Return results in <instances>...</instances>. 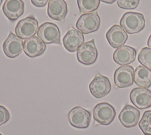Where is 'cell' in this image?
<instances>
[{
	"label": "cell",
	"instance_id": "7c38bea8",
	"mask_svg": "<svg viewBox=\"0 0 151 135\" xmlns=\"http://www.w3.org/2000/svg\"><path fill=\"white\" fill-rule=\"evenodd\" d=\"M140 111L130 105H126L119 114V120L123 126L131 128L136 126L139 121Z\"/></svg>",
	"mask_w": 151,
	"mask_h": 135
},
{
	"label": "cell",
	"instance_id": "4316f807",
	"mask_svg": "<svg viewBox=\"0 0 151 135\" xmlns=\"http://www.w3.org/2000/svg\"><path fill=\"white\" fill-rule=\"evenodd\" d=\"M147 46L149 47V48L151 49V34L149 36L147 40Z\"/></svg>",
	"mask_w": 151,
	"mask_h": 135
},
{
	"label": "cell",
	"instance_id": "277c9868",
	"mask_svg": "<svg viewBox=\"0 0 151 135\" xmlns=\"http://www.w3.org/2000/svg\"><path fill=\"white\" fill-rule=\"evenodd\" d=\"M91 113L81 107L76 106L73 108L68 114L69 123L77 128H86L91 122Z\"/></svg>",
	"mask_w": 151,
	"mask_h": 135
},
{
	"label": "cell",
	"instance_id": "ba28073f",
	"mask_svg": "<svg viewBox=\"0 0 151 135\" xmlns=\"http://www.w3.org/2000/svg\"><path fill=\"white\" fill-rule=\"evenodd\" d=\"M38 29V22L33 17H27L20 20L17 24L15 32L21 39L29 38L37 33Z\"/></svg>",
	"mask_w": 151,
	"mask_h": 135
},
{
	"label": "cell",
	"instance_id": "ffe728a7",
	"mask_svg": "<svg viewBox=\"0 0 151 135\" xmlns=\"http://www.w3.org/2000/svg\"><path fill=\"white\" fill-rule=\"evenodd\" d=\"M77 2L81 14L94 12L100 5V0H77Z\"/></svg>",
	"mask_w": 151,
	"mask_h": 135
},
{
	"label": "cell",
	"instance_id": "cb8c5ba5",
	"mask_svg": "<svg viewBox=\"0 0 151 135\" xmlns=\"http://www.w3.org/2000/svg\"><path fill=\"white\" fill-rule=\"evenodd\" d=\"M10 119V113L8 109L3 105H0V126L6 123Z\"/></svg>",
	"mask_w": 151,
	"mask_h": 135
},
{
	"label": "cell",
	"instance_id": "484cf974",
	"mask_svg": "<svg viewBox=\"0 0 151 135\" xmlns=\"http://www.w3.org/2000/svg\"><path fill=\"white\" fill-rule=\"evenodd\" d=\"M100 1L101 2H103L104 3H106V4H113V2H114L116 0H100Z\"/></svg>",
	"mask_w": 151,
	"mask_h": 135
},
{
	"label": "cell",
	"instance_id": "83f0119b",
	"mask_svg": "<svg viewBox=\"0 0 151 135\" xmlns=\"http://www.w3.org/2000/svg\"><path fill=\"white\" fill-rule=\"evenodd\" d=\"M2 1H3V0H0V6L1 5V4H2Z\"/></svg>",
	"mask_w": 151,
	"mask_h": 135
},
{
	"label": "cell",
	"instance_id": "8fae6325",
	"mask_svg": "<svg viewBox=\"0 0 151 135\" xmlns=\"http://www.w3.org/2000/svg\"><path fill=\"white\" fill-rule=\"evenodd\" d=\"M132 104L140 110L151 107V91L145 88H134L130 93Z\"/></svg>",
	"mask_w": 151,
	"mask_h": 135
},
{
	"label": "cell",
	"instance_id": "7a4b0ae2",
	"mask_svg": "<svg viewBox=\"0 0 151 135\" xmlns=\"http://www.w3.org/2000/svg\"><path fill=\"white\" fill-rule=\"evenodd\" d=\"M100 25V18L97 12L82 14L76 22L77 28L83 34H89L98 30Z\"/></svg>",
	"mask_w": 151,
	"mask_h": 135
},
{
	"label": "cell",
	"instance_id": "8992f818",
	"mask_svg": "<svg viewBox=\"0 0 151 135\" xmlns=\"http://www.w3.org/2000/svg\"><path fill=\"white\" fill-rule=\"evenodd\" d=\"M98 57V51L95 45L94 39L84 43L77 51L78 61L84 65L94 64Z\"/></svg>",
	"mask_w": 151,
	"mask_h": 135
},
{
	"label": "cell",
	"instance_id": "d6986e66",
	"mask_svg": "<svg viewBox=\"0 0 151 135\" xmlns=\"http://www.w3.org/2000/svg\"><path fill=\"white\" fill-rule=\"evenodd\" d=\"M134 82L139 87L148 88L151 86V69L142 65L134 70Z\"/></svg>",
	"mask_w": 151,
	"mask_h": 135
},
{
	"label": "cell",
	"instance_id": "3957f363",
	"mask_svg": "<svg viewBox=\"0 0 151 135\" xmlns=\"http://www.w3.org/2000/svg\"><path fill=\"white\" fill-rule=\"evenodd\" d=\"M94 120L103 126L109 125L116 117L114 108L107 102H100L93 108Z\"/></svg>",
	"mask_w": 151,
	"mask_h": 135
},
{
	"label": "cell",
	"instance_id": "44dd1931",
	"mask_svg": "<svg viewBox=\"0 0 151 135\" xmlns=\"http://www.w3.org/2000/svg\"><path fill=\"white\" fill-rule=\"evenodd\" d=\"M139 127L144 135H151V110L145 111L139 122Z\"/></svg>",
	"mask_w": 151,
	"mask_h": 135
},
{
	"label": "cell",
	"instance_id": "603a6c76",
	"mask_svg": "<svg viewBox=\"0 0 151 135\" xmlns=\"http://www.w3.org/2000/svg\"><path fill=\"white\" fill-rule=\"evenodd\" d=\"M140 0H117L118 7L124 9H134L137 7Z\"/></svg>",
	"mask_w": 151,
	"mask_h": 135
},
{
	"label": "cell",
	"instance_id": "d4e9b609",
	"mask_svg": "<svg viewBox=\"0 0 151 135\" xmlns=\"http://www.w3.org/2000/svg\"><path fill=\"white\" fill-rule=\"evenodd\" d=\"M49 0H31L32 4L37 7H44Z\"/></svg>",
	"mask_w": 151,
	"mask_h": 135
},
{
	"label": "cell",
	"instance_id": "ac0fdd59",
	"mask_svg": "<svg viewBox=\"0 0 151 135\" xmlns=\"http://www.w3.org/2000/svg\"><path fill=\"white\" fill-rule=\"evenodd\" d=\"M68 12L67 3L64 0H50L47 7L48 17L57 21L63 20Z\"/></svg>",
	"mask_w": 151,
	"mask_h": 135
},
{
	"label": "cell",
	"instance_id": "5b68a950",
	"mask_svg": "<svg viewBox=\"0 0 151 135\" xmlns=\"http://www.w3.org/2000/svg\"><path fill=\"white\" fill-rule=\"evenodd\" d=\"M111 85L109 79L97 72L94 79L89 84L91 94L96 98L106 96L111 91Z\"/></svg>",
	"mask_w": 151,
	"mask_h": 135
},
{
	"label": "cell",
	"instance_id": "f1b7e54d",
	"mask_svg": "<svg viewBox=\"0 0 151 135\" xmlns=\"http://www.w3.org/2000/svg\"><path fill=\"white\" fill-rule=\"evenodd\" d=\"M0 135H2V134H1V133H0Z\"/></svg>",
	"mask_w": 151,
	"mask_h": 135
},
{
	"label": "cell",
	"instance_id": "52a82bcc",
	"mask_svg": "<svg viewBox=\"0 0 151 135\" xmlns=\"http://www.w3.org/2000/svg\"><path fill=\"white\" fill-rule=\"evenodd\" d=\"M37 34L45 44H61L60 31L58 26L54 23L50 22L43 23L38 28Z\"/></svg>",
	"mask_w": 151,
	"mask_h": 135
},
{
	"label": "cell",
	"instance_id": "9a60e30c",
	"mask_svg": "<svg viewBox=\"0 0 151 135\" xmlns=\"http://www.w3.org/2000/svg\"><path fill=\"white\" fill-rule=\"evenodd\" d=\"M136 57V50L129 46H122L117 48L113 54V59L117 64L124 66L133 62Z\"/></svg>",
	"mask_w": 151,
	"mask_h": 135
},
{
	"label": "cell",
	"instance_id": "4fadbf2b",
	"mask_svg": "<svg viewBox=\"0 0 151 135\" xmlns=\"http://www.w3.org/2000/svg\"><path fill=\"white\" fill-rule=\"evenodd\" d=\"M106 37L110 46L114 49L123 46L128 38L127 33L122 27L117 24L110 28L106 33Z\"/></svg>",
	"mask_w": 151,
	"mask_h": 135
},
{
	"label": "cell",
	"instance_id": "7402d4cb",
	"mask_svg": "<svg viewBox=\"0 0 151 135\" xmlns=\"http://www.w3.org/2000/svg\"><path fill=\"white\" fill-rule=\"evenodd\" d=\"M137 60L143 66L151 69V49L143 47L140 51Z\"/></svg>",
	"mask_w": 151,
	"mask_h": 135
},
{
	"label": "cell",
	"instance_id": "9c48e42d",
	"mask_svg": "<svg viewBox=\"0 0 151 135\" xmlns=\"http://www.w3.org/2000/svg\"><path fill=\"white\" fill-rule=\"evenodd\" d=\"M134 75V70L132 66H121L117 68L114 72V83L120 88L129 87L133 84Z\"/></svg>",
	"mask_w": 151,
	"mask_h": 135
},
{
	"label": "cell",
	"instance_id": "2e32d148",
	"mask_svg": "<svg viewBox=\"0 0 151 135\" xmlns=\"http://www.w3.org/2000/svg\"><path fill=\"white\" fill-rule=\"evenodd\" d=\"M24 52L29 57H35L44 53L46 45L38 37L33 36L24 41Z\"/></svg>",
	"mask_w": 151,
	"mask_h": 135
},
{
	"label": "cell",
	"instance_id": "6da1fadb",
	"mask_svg": "<svg viewBox=\"0 0 151 135\" xmlns=\"http://www.w3.org/2000/svg\"><path fill=\"white\" fill-rule=\"evenodd\" d=\"M120 25L129 34L138 33L145 27V19L142 13L126 12L122 17Z\"/></svg>",
	"mask_w": 151,
	"mask_h": 135
},
{
	"label": "cell",
	"instance_id": "5bb4252c",
	"mask_svg": "<svg viewBox=\"0 0 151 135\" xmlns=\"http://www.w3.org/2000/svg\"><path fill=\"white\" fill-rule=\"evenodd\" d=\"M84 42L83 34L80 31L74 28L68 30L63 39L64 47L70 52H76Z\"/></svg>",
	"mask_w": 151,
	"mask_h": 135
},
{
	"label": "cell",
	"instance_id": "e0dca14e",
	"mask_svg": "<svg viewBox=\"0 0 151 135\" xmlns=\"http://www.w3.org/2000/svg\"><path fill=\"white\" fill-rule=\"evenodd\" d=\"M2 11L9 20L15 21L23 14L24 3L22 0H5Z\"/></svg>",
	"mask_w": 151,
	"mask_h": 135
},
{
	"label": "cell",
	"instance_id": "30bf717a",
	"mask_svg": "<svg viewBox=\"0 0 151 135\" xmlns=\"http://www.w3.org/2000/svg\"><path fill=\"white\" fill-rule=\"evenodd\" d=\"M24 41L12 31H9V35L2 44V49L5 54L9 58H14L19 55L22 52Z\"/></svg>",
	"mask_w": 151,
	"mask_h": 135
}]
</instances>
